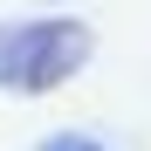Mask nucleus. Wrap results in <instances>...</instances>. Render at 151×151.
<instances>
[{
    "label": "nucleus",
    "instance_id": "nucleus-1",
    "mask_svg": "<svg viewBox=\"0 0 151 151\" xmlns=\"http://www.w3.org/2000/svg\"><path fill=\"white\" fill-rule=\"evenodd\" d=\"M96 35L83 21H14L0 28V89H21V96H41V89H62L76 69L89 62Z\"/></svg>",
    "mask_w": 151,
    "mask_h": 151
},
{
    "label": "nucleus",
    "instance_id": "nucleus-2",
    "mask_svg": "<svg viewBox=\"0 0 151 151\" xmlns=\"http://www.w3.org/2000/svg\"><path fill=\"white\" fill-rule=\"evenodd\" d=\"M41 151H110V144H96V137H76V131H69V137H48Z\"/></svg>",
    "mask_w": 151,
    "mask_h": 151
}]
</instances>
